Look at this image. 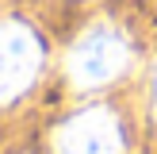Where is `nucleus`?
<instances>
[{"label":"nucleus","instance_id":"obj_1","mask_svg":"<svg viewBox=\"0 0 157 154\" xmlns=\"http://www.w3.org/2000/svg\"><path fill=\"white\" fill-rule=\"evenodd\" d=\"M130 66V46L115 27H92L69 50V77L81 89H100Z\"/></svg>","mask_w":157,"mask_h":154},{"label":"nucleus","instance_id":"obj_2","mask_svg":"<svg viewBox=\"0 0 157 154\" xmlns=\"http://www.w3.org/2000/svg\"><path fill=\"white\" fill-rule=\"evenodd\" d=\"M42 66V46L23 23H0V104L15 100Z\"/></svg>","mask_w":157,"mask_h":154},{"label":"nucleus","instance_id":"obj_3","mask_svg":"<svg viewBox=\"0 0 157 154\" xmlns=\"http://www.w3.org/2000/svg\"><path fill=\"white\" fill-rule=\"evenodd\" d=\"M54 154H123V131L107 108L77 112L69 123H61L54 139Z\"/></svg>","mask_w":157,"mask_h":154},{"label":"nucleus","instance_id":"obj_4","mask_svg":"<svg viewBox=\"0 0 157 154\" xmlns=\"http://www.w3.org/2000/svg\"><path fill=\"white\" fill-rule=\"evenodd\" d=\"M153 108H157V69H153Z\"/></svg>","mask_w":157,"mask_h":154}]
</instances>
